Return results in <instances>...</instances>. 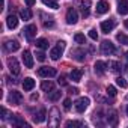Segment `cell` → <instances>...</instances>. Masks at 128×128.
<instances>
[{"label":"cell","mask_w":128,"mask_h":128,"mask_svg":"<svg viewBox=\"0 0 128 128\" xmlns=\"http://www.w3.org/2000/svg\"><path fill=\"white\" fill-rule=\"evenodd\" d=\"M63 50H65V42H63V41H59L57 45H56L54 48H51L50 57H51L53 60H59V57L63 54Z\"/></svg>","instance_id":"6da1fadb"},{"label":"cell","mask_w":128,"mask_h":128,"mask_svg":"<svg viewBox=\"0 0 128 128\" xmlns=\"http://www.w3.org/2000/svg\"><path fill=\"white\" fill-rule=\"evenodd\" d=\"M114 51H116V48H114V44L112 41H102V44H101V53L104 56H112Z\"/></svg>","instance_id":"7a4b0ae2"},{"label":"cell","mask_w":128,"mask_h":128,"mask_svg":"<svg viewBox=\"0 0 128 128\" xmlns=\"http://www.w3.org/2000/svg\"><path fill=\"white\" fill-rule=\"evenodd\" d=\"M89 98H86V96H82V98H78L76 102H74V107H76V110L78 112V113H83L88 107H89Z\"/></svg>","instance_id":"3957f363"},{"label":"cell","mask_w":128,"mask_h":128,"mask_svg":"<svg viewBox=\"0 0 128 128\" xmlns=\"http://www.w3.org/2000/svg\"><path fill=\"white\" fill-rule=\"evenodd\" d=\"M38 74L41 77L48 78V77H56L57 76V71H56V68H51V66H41L38 70Z\"/></svg>","instance_id":"277c9868"},{"label":"cell","mask_w":128,"mask_h":128,"mask_svg":"<svg viewBox=\"0 0 128 128\" xmlns=\"http://www.w3.org/2000/svg\"><path fill=\"white\" fill-rule=\"evenodd\" d=\"M8 68H9L11 74H14V76L20 74V63H18V60L15 57H9L8 59Z\"/></svg>","instance_id":"5b68a950"},{"label":"cell","mask_w":128,"mask_h":128,"mask_svg":"<svg viewBox=\"0 0 128 128\" xmlns=\"http://www.w3.org/2000/svg\"><path fill=\"white\" fill-rule=\"evenodd\" d=\"M8 101H9L11 104H14V106H18V104H21V101H23V95H21L20 92H17V90H12V92H9Z\"/></svg>","instance_id":"8992f818"},{"label":"cell","mask_w":128,"mask_h":128,"mask_svg":"<svg viewBox=\"0 0 128 128\" xmlns=\"http://www.w3.org/2000/svg\"><path fill=\"white\" fill-rule=\"evenodd\" d=\"M77 21H78V14H77V11L72 9V8H70L68 12H66V23L72 26V24H76Z\"/></svg>","instance_id":"52a82bcc"},{"label":"cell","mask_w":128,"mask_h":128,"mask_svg":"<svg viewBox=\"0 0 128 128\" xmlns=\"http://www.w3.org/2000/svg\"><path fill=\"white\" fill-rule=\"evenodd\" d=\"M114 26H116V21H114L113 18H110V20H106V21L101 23V30H102L104 33H110V32L114 29Z\"/></svg>","instance_id":"ba28073f"},{"label":"cell","mask_w":128,"mask_h":128,"mask_svg":"<svg viewBox=\"0 0 128 128\" xmlns=\"http://www.w3.org/2000/svg\"><path fill=\"white\" fill-rule=\"evenodd\" d=\"M23 63H24V66L26 68H33V56H32V53L30 51H24L23 53Z\"/></svg>","instance_id":"9c48e42d"},{"label":"cell","mask_w":128,"mask_h":128,"mask_svg":"<svg viewBox=\"0 0 128 128\" xmlns=\"http://www.w3.org/2000/svg\"><path fill=\"white\" fill-rule=\"evenodd\" d=\"M50 116H51V119L48 120V125H51V126H57V125H59V122H60V116H59L57 108H51Z\"/></svg>","instance_id":"30bf717a"},{"label":"cell","mask_w":128,"mask_h":128,"mask_svg":"<svg viewBox=\"0 0 128 128\" xmlns=\"http://www.w3.org/2000/svg\"><path fill=\"white\" fill-rule=\"evenodd\" d=\"M23 32H24V35H26L27 39H32V38L36 35V26H35V24H29V26L24 27Z\"/></svg>","instance_id":"8fae6325"},{"label":"cell","mask_w":128,"mask_h":128,"mask_svg":"<svg viewBox=\"0 0 128 128\" xmlns=\"http://www.w3.org/2000/svg\"><path fill=\"white\" fill-rule=\"evenodd\" d=\"M118 14H120V15H126L128 14V0H119Z\"/></svg>","instance_id":"7c38bea8"},{"label":"cell","mask_w":128,"mask_h":128,"mask_svg":"<svg viewBox=\"0 0 128 128\" xmlns=\"http://www.w3.org/2000/svg\"><path fill=\"white\" fill-rule=\"evenodd\" d=\"M108 9H110V5H108L107 0H101L96 5V12L98 14H106V12H108Z\"/></svg>","instance_id":"4fadbf2b"},{"label":"cell","mask_w":128,"mask_h":128,"mask_svg":"<svg viewBox=\"0 0 128 128\" xmlns=\"http://www.w3.org/2000/svg\"><path fill=\"white\" fill-rule=\"evenodd\" d=\"M6 26H8L9 29H15V27L18 26V17L14 15V14L8 15V18H6Z\"/></svg>","instance_id":"5bb4252c"},{"label":"cell","mask_w":128,"mask_h":128,"mask_svg":"<svg viewBox=\"0 0 128 128\" xmlns=\"http://www.w3.org/2000/svg\"><path fill=\"white\" fill-rule=\"evenodd\" d=\"M70 77H71V80H72V82L78 83V82L82 80V77H83V70H80V68L72 70V71H71V74H70Z\"/></svg>","instance_id":"9a60e30c"},{"label":"cell","mask_w":128,"mask_h":128,"mask_svg":"<svg viewBox=\"0 0 128 128\" xmlns=\"http://www.w3.org/2000/svg\"><path fill=\"white\" fill-rule=\"evenodd\" d=\"M94 68H95V72L96 74H104L106 72V68H107V63L102 62V60H96L95 65H94Z\"/></svg>","instance_id":"2e32d148"},{"label":"cell","mask_w":128,"mask_h":128,"mask_svg":"<svg viewBox=\"0 0 128 128\" xmlns=\"http://www.w3.org/2000/svg\"><path fill=\"white\" fill-rule=\"evenodd\" d=\"M5 48H6L8 51L14 53V51H17V50L20 48V44H18V41H15V39H12V41H6Z\"/></svg>","instance_id":"e0dca14e"},{"label":"cell","mask_w":128,"mask_h":128,"mask_svg":"<svg viewBox=\"0 0 128 128\" xmlns=\"http://www.w3.org/2000/svg\"><path fill=\"white\" fill-rule=\"evenodd\" d=\"M45 116H47L45 108H41L38 113H35V116H33V122H35V124H41V122L45 120Z\"/></svg>","instance_id":"ac0fdd59"},{"label":"cell","mask_w":128,"mask_h":128,"mask_svg":"<svg viewBox=\"0 0 128 128\" xmlns=\"http://www.w3.org/2000/svg\"><path fill=\"white\" fill-rule=\"evenodd\" d=\"M11 124L15 125V126H27V124L23 120V118H21L20 114H14L12 119H11Z\"/></svg>","instance_id":"d6986e66"},{"label":"cell","mask_w":128,"mask_h":128,"mask_svg":"<svg viewBox=\"0 0 128 128\" xmlns=\"http://www.w3.org/2000/svg\"><path fill=\"white\" fill-rule=\"evenodd\" d=\"M80 5H82L83 17H88L89 15V9H90V0H80Z\"/></svg>","instance_id":"ffe728a7"},{"label":"cell","mask_w":128,"mask_h":128,"mask_svg":"<svg viewBox=\"0 0 128 128\" xmlns=\"http://www.w3.org/2000/svg\"><path fill=\"white\" fill-rule=\"evenodd\" d=\"M23 88H24V90H32L33 88H35V80L32 78V77H26L24 78V82H23Z\"/></svg>","instance_id":"44dd1931"},{"label":"cell","mask_w":128,"mask_h":128,"mask_svg":"<svg viewBox=\"0 0 128 128\" xmlns=\"http://www.w3.org/2000/svg\"><path fill=\"white\" fill-rule=\"evenodd\" d=\"M53 88H54V84H53V82H50V80H45V82L41 83V89H42L44 92H53Z\"/></svg>","instance_id":"7402d4cb"},{"label":"cell","mask_w":128,"mask_h":128,"mask_svg":"<svg viewBox=\"0 0 128 128\" xmlns=\"http://www.w3.org/2000/svg\"><path fill=\"white\" fill-rule=\"evenodd\" d=\"M107 66L112 70V72H119L120 71V65L118 62H114V60H110L108 63H107Z\"/></svg>","instance_id":"603a6c76"},{"label":"cell","mask_w":128,"mask_h":128,"mask_svg":"<svg viewBox=\"0 0 128 128\" xmlns=\"http://www.w3.org/2000/svg\"><path fill=\"white\" fill-rule=\"evenodd\" d=\"M35 45H36L38 48H41V50H45V48H48V42H47V39H44V38H39V39H36Z\"/></svg>","instance_id":"cb8c5ba5"},{"label":"cell","mask_w":128,"mask_h":128,"mask_svg":"<svg viewBox=\"0 0 128 128\" xmlns=\"http://www.w3.org/2000/svg\"><path fill=\"white\" fill-rule=\"evenodd\" d=\"M20 17L23 18V20H30L32 18V12H30V9H27V8H24V9H21L20 11Z\"/></svg>","instance_id":"d4e9b609"},{"label":"cell","mask_w":128,"mask_h":128,"mask_svg":"<svg viewBox=\"0 0 128 128\" xmlns=\"http://www.w3.org/2000/svg\"><path fill=\"white\" fill-rule=\"evenodd\" d=\"M116 39H118L120 44L128 45V36H126V35H124V33H118V35H116Z\"/></svg>","instance_id":"484cf974"},{"label":"cell","mask_w":128,"mask_h":128,"mask_svg":"<svg viewBox=\"0 0 128 128\" xmlns=\"http://www.w3.org/2000/svg\"><path fill=\"white\" fill-rule=\"evenodd\" d=\"M42 2H44V5H47V6L51 8V9H57V8H59V5H57L56 0H42Z\"/></svg>","instance_id":"4316f807"},{"label":"cell","mask_w":128,"mask_h":128,"mask_svg":"<svg viewBox=\"0 0 128 128\" xmlns=\"http://www.w3.org/2000/svg\"><path fill=\"white\" fill-rule=\"evenodd\" d=\"M65 126H68V128H71V126H84V124L83 122H78V120H68L65 124Z\"/></svg>","instance_id":"83f0119b"},{"label":"cell","mask_w":128,"mask_h":128,"mask_svg":"<svg viewBox=\"0 0 128 128\" xmlns=\"http://www.w3.org/2000/svg\"><path fill=\"white\" fill-rule=\"evenodd\" d=\"M74 41H76L77 44H86V38H84V35H82V33H77V35L74 36Z\"/></svg>","instance_id":"f1b7e54d"},{"label":"cell","mask_w":128,"mask_h":128,"mask_svg":"<svg viewBox=\"0 0 128 128\" xmlns=\"http://www.w3.org/2000/svg\"><path fill=\"white\" fill-rule=\"evenodd\" d=\"M60 95H62L60 90H53V94L50 95V100H51V101H57V100L60 98Z\"/></svg>","instance_id":"f546056e"},{"label":"cell","mask_w":128,"mask_h":128,"mask_svg":"<svg viewBox=\"0 0 128 128\" xmlns=\"http://www.w3.org/2000/svg\"><path fill=\"white\" fill-rule=\"evenodd\" d=\"M71 54H76L74 57H76L77 60H80V62H82V60H84V54H83V51H72Z\"/></svg>","instance_id":"4dcf8cb0"},{"label":"cell","mask_w":128,"mask_h":128,"mask_svg":"<svg viewBox=\"0 0 128 128\" xmlns=\"http://www.w3.org/2000/svg\"><path fill=\"white\" fill-rule=\"evenodd\" d=\"M116 84H118L119 88H126V82H125V78H122V77H118V78H116Z\"/></svg>","instance_id":"1f68e13d"},{"label":"cell","mask_w":128,"mask_h":128,"mask_svg":"<svg viewBox=\"0 0 128 128\" xmlns=\"http://www.w3.org/2000/svg\"><path fill=\"white\" fill-rule=\"evenodd\" d=\"M116 88L114 86H107V95H110V96H116Z\"/></svg>","instance_id":"d6a6232c"},{"label":"cell","mask_w":128,"mask_h":128,"mask_svg":"<svg viewBox=\"0 0 128 128\" xmlns=\"http://www.w3.org/2000/svg\"><path fill=\"white\" fill-rule=\"evenodd\" d=\"M89 38H90V39H94V41H96V39H98V33H96V30H95V29H90V30H89Z\"/></svg>","instance_id":"836d02e7"},{"label":"cell","mask_w":128,"mask_h":128,"mask_svg":"<svg viewBox=\"0 0 128 128\" xmlns=\"http://www.w3.org/2000/svg\"><path fill=\"white\" fill-rule=\"evenodd\" d=\"M36 59H38L39 62H44V60L47 59V57H45V53H42V51H38V53H36Z\"/></svg>","instance_id":"e575fe53"},{"label":"cell","mask_w":128,"mask_h":128,"mask_svg":"<svg viewBox=\"0 0 128 128\" xmlns=\"http://www.w3.org/2000/svg\"><path fill=\"white\" fill-rule=\"evenodd\" d=\"M63 107H65V110H70L71 108V100L70 98H66L65 101H63Z\"/></svg>","instance_id":"d590c367"},{"label":"cell","mask_w":128,"mask_h":128,"mask_svg":"<svg viewBox=\"0 0 128 128\" xmlns=\"http://www.w3.org/2000/svg\"><path fill=\"white\" fill-rule=\"evenodd\" d=\"M44 26H45L47 29H48V27L51 29V27H54V21H53V20H48V21H44Z\"/></svg>","instance_id":"8d00e7d4"},{"label":"cell","mask_w":128,"mask_h":128,"mask_svg":"<svg viewBox=\"0 0 128 128\" xmlns=\"http://www.w3.org/2000/svg\"><path fill=\"white\" fill-rule=\"evenodd\" d=\"M0 112H2V119H6V114H8L6 108H5V107H2V108H0Z\"/></svg>","instance_id":"74e56055"},{"label":"cell","mask_w":128,"mask_h":128,"mask_svg":"<svg viewBox=\"0 0 128 128\" xmlns=\"http://www.w3.org/2000/svg\"><path fill=\"white\" fill-rule=\"evenodd\" d=\"M59 84H62V86H66V80L63 78V77H60V78H59Z\"/></svg>","instance_id":"f35d334b"},{"label":"cell","mask_w":128,"mask_h":128,"mask_svg":"<svg viewBox=\"0 0 128 128\" xmlns=\"http://www.w3.org/2000/svg\"><path fill=\"white\" fill-rule=\"evenodd\" d=\"M70 92L76 95V94H78V89H77V88H70Z\"/></svg>","instance_id":"ab89813d"},{"label":"cell","mask_w":128,"mask_h":128,"mask_svg":"<svg viewBox=\"0 0 128 128\" xmlns=\"http://www.w3.org/2000/svg\"><path fill=\"white\" fill-rule=\"evenodd\" d=\"M26 3H27V6H33L35 5V0H26Z\"/></svg>","instance_id":"60d3db41"},{"label":"cell","mask_w":128,"mask_h":128,"mask_svg":"<svg viewBox=\"0 0 128 128\" xmlns=\"http://www.w3.org/2000/svg\"><path fill=\"white\" fill-rule=\"evenodd\" d=\"M30 98H32V101H35V100H38V94H33V95H32Z\"/></svg>","instance_id":"b9f144b4"},{"label":"cell","mask_w":128,"mask_h":128,"mask_svg":"<svg viewBox=\"0 0 128 128\" xmlns=\"http://www.w3.org/2000/svg\"><path fill=\"white\" fill-rule=\"evenodd\" d=\"M124 24H125V27L128 29V20H125V23H124Z\"/></svg>","instance_id":"7bdbcfd3"},{"label":"cell","mask_w":128,"mask_h":128,"mask_svg":"<svg viewBox=\"0 0 128 128\" xmlns=\"http://www.w3.org/2000/svg\"><path fill=\"white\" fill-rule=\"evenodd\" d=\"M125 57H126V60H128V51H126V53H125Z\"/></svg>","instance_id":"ee69618b"},{"label":"cell","mask_w":128,"mask_h":128,"mask_svg":"<svg viewBox=\"0 0 128 128\" xmlns=\"http://www.w3.org/2000/svg\"><path fill=\"white\" fill-rule=\"evenodd\" d=\"M126 114H128V104H126Z\"/></svg>","instance_id":"f6af8a7d"}]
</instances>
